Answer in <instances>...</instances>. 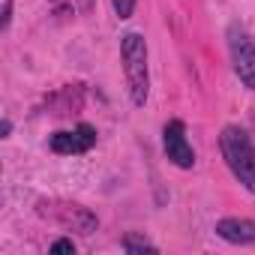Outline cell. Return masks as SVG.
I'll use <instances>...</instances> for the list:
<instances>
[{
  "label": "cell",
  "instance_id": "cell-1",
  "mask_svg": "<svg viewBox=\"0 0 255 255\" xmlns=\"http://www.w3.org/2000/svg\"><path fill=\"white\" fill-rule=\"evenodd\" d=\"M120 60H123V75L132 105L144 108L150 96V63H147V39L138 30L120 36Z\"/></svg>",
  "mask_w": 255,
  "mask_h": 255
},
{
  "label": "cell",
  "instance_id": "cell-2",
  "mask_svg": "<svg viewBox=\"0 0 255 255\" xmlns=\"http://www.w3.org/2000/svg\"><path fill=\"white\" fill-rule=\"evenodd\" d=\"M219 150H222V159L228 165V171L234 174V180L255 195V144L249 138L246 129L228 123L222 126L219 132Z\"/></svg>",
  "mask_w": 255,
  "mask_h": 255
},
{
  "label": "cell",
  "instance_id": "cell-3",
  "mask_svg": "<svg viewBox=\"0 0 255 255\" xmlns=\"http://www.w3.org/2000/svg\"><path fill=\"white\" fill-rule=\"evenodd\" d=\"M225 39H228V54H231L234 75L240 78V84L246 90H255V36L246 30V24L231 21L225 27Z\"/></svg>",
  "mask_w": 255,
  "mask_h": 255
},
{
  "label": "cell",
  "instance_id": "cell-4",
  "mask_svg": "<svg viewBox=\"0 0 255 255\" xmlns=\"http://www.w3.org/2000/svg\"><path fill=\"white\" fill-rule=\"evenodd\" d=\"M162 150H165L168 162L183 168V171L195 165V150L186 138V123L183 120H168L162 126Z\"/></svg>",
  "mask_w": 255,
  "mask_h": 255
},
{
  "label": "cell",
  "instance_id": "cell-5",
  "mask_svg": "<svg viewBox=\"0 0 255 255\" xmlns=\"http://www.w3.org/2000/svg\"><path fill=\"white\" fill-rule=\"evenodd\" d=\"M93 144H96V129L90 123H78L75 129H60L48 138V150L57 156H81L93 150Z\"/></svg>",
  "mask_w": 255,
  "mask_h": 255
},
{
  "label": "cell",
  "instance_id": "cell-6",
  "mask_svg": "<svg viewBox=\"0 0 255 255\" xmlns=\"http://www.w3.org/2000/svg\"><path fill=\"white\" fill-rule=\"evenodd\" d=\"M213 231H216V237H222L225 243H234V246H255V219H246V216H225V219H216Z\"/></svg>",
  "mask_w": 255,
  "mask_h": 255
},
{
  "label": "cell",
  "instance_id": "cell-7",
  "mask_svg": "<svg viewBox=\"0 0 255 255\" xmlns=\"http://www.w3.org/2000/svg\"><path fill=\"white\" fill-rule=\"evenodd\" d=\"M39 213L42 216H51V219H60L66 228H78L81 234H90L99 225V219L87 207H81V204H60V213H54V210H39Z\"/></svg>",
  "mask_w": 255,
  "mask_h": 255
},
{
  "label": "cell",
  "instance_id": "cell-8",
  "mask_svg": "<svg viewBox=\"0 0 255 255\" xmlns=\"http://www.w3.org/2000/svg\"><path fill=\"white\" fill-rule=\"evenodd\" d=\"M120 246H123L126 252H159L147 237H138V234H126V237L120 240Z\"/></svg>",
  "mask_w": 255,
  "mask_h": 255
},
{
  "label": "cell",
  "instance_id": "cell-9",
  "mask_svg": "<svg viewBox=\"0 0 255 255\" xmlns=\"http://www.w3.org/2000/svg\"><path fill=\"white\" fill-rule=\"evenodd\" d=\"M135 3H138V0H111V6H114V15H117L120 21L132 18V12H135Z\"/></svg>",
  "mask_w": 255,
  "mask_h": 255
},
{
  "label": "cell",
  "instance_id": "cell-10",
  "mask_svg": "<svg viewBox=\"0 0 255 255\" xmlns=\"http://www.w3.org/2000/svg\"><path fill=\"white\" fill-rule=\"evenodd\" d=\"M48 252H51V255H63V252H66V255H75V243H72V237H57V240L48 246Z\"/></svg>",
  "mask_w": 255,
  "mask_h": 255
},
{
  "label": "cell",
  "instance_id": "cell-11",
  "mask_svg": "<svg viewBox=\"0 0 255 255\" xmlns=\"http://www.w3.org/2000/svg\"><path fill=\"white\" fill-rule=\"evenodd\" d=\"M9 24H12V0H3V15H0V30H9Z\"/></svg>",
  "mask_w": 255,
  "mask_h": 255
},
{
  "label": "cell",
  "instance_id": "cell-12",
  "mask_svg": "<svg viewBox=\"0 0 255 255\" xmlns=\"http://www.w3.org/2000/svg\"><path fill=\"white\" fill-rule=\"evenodd\" d=\"M9 132H12V120L3 117V123H0V138H9Z\"/></svg>",
  "mask_w": 255,
  "mask_h": 255
},
{
  "label": "cell",
  "instance_id": "cell-13",
  "mask_svg": "<svg viewBox=\"0 0 255 255\" xmlns=\"http://www.w3.org/2000/svg\"><path fill=\"white\" fill-rule=\"evenodd\" d=\"M93 6H96V0H78V9L87 15V12H93Z\"/></svg>",
  "mask_w": 255,
  "mask_h": 255
}]
</instances>
